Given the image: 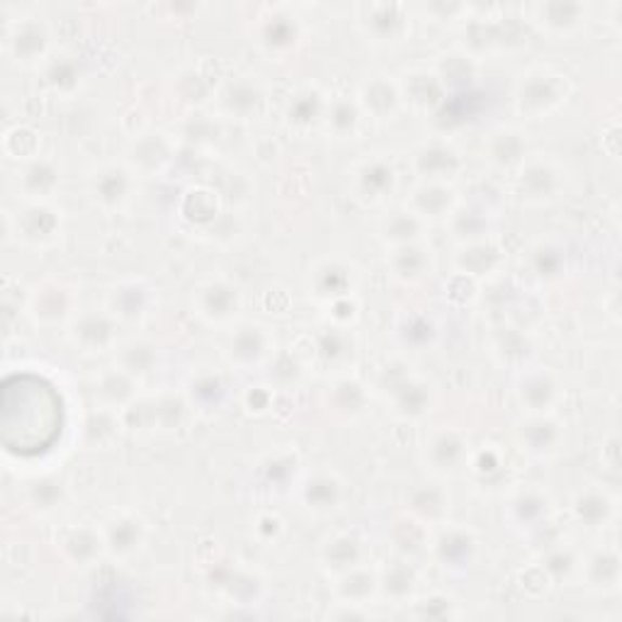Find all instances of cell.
<instances>
[{
  "label": "cell",
  "mask_w": 622,
  "mask_h": 622,
  "mask_svg": "<svg viewBox=\"0 0 622 622\" xmlns=\"http://www.w3.org/2000/svg\"><path fill=\"white\" fill-rule=\"evenodd\" d=\"M66 428L64 394L37 373H10L0 387V443L13 457L52 453Z\"/></svg>",
  "instance_id": "6da1fadb"
},
{
  "label": "cell",
  "mask_w": 622,
  "mask_h": 622,
  "mask_svg": "<svg viewBox=\"0 0 622 622\" xmlns=\"http://www.w3.org/2000/svg\"><path fill=\"white\" fill-rule=\"evenodd\" d=\"M377 389L385 394L389 409L404 420L424 418L433 404V389L426 379L411 373L406 363H389L379 370Z\"/></svg>",
  "instance_id": "7a4b0ae2"
},
{
  "label": "cell",
  "mask_w": 622,
  "mask_h": 622,
  "mask_svg": "<svg viewBox=\"0 0 622 622\" xmlns=\"http://www.w3.org/2000/svg\"><path fill=\"white\" fill-rule=\"evenodd\" d=\"M567 98V76L552 68H530L518 80L516 109L528 119H540L557 109Z\"/></svg>",
  "instance_id": "3957f363"
},
{
  "label": "cell",
  "mask_w": 622,
  "mask_h": 622,
  "mask_svg": "<svg viewBox=\"0 0 622 622\" xmlns=\"http://www.w3.org/2000/svg\"><path fill=\"white\" fill-rule=\"evenodd\" d=\"M275 355V338L265 326L260 324H241L236 331L229 336L226 344V358L229 363L250 370L268 365Z\"/></svg>",
  "instance_id": "277c9868"
},
{
  "label": "cell",
  "mask_w": 622,
  "mask_h": 622,
  "mask_svg": "<svg viewBox=\"0 0 622 622\" xmlns=\"http://www.w3.org/2000/svg\"><path fill=\"white\" fill-rule=\"evenodd\" d=\"M358 23L373 42L394 44L409 33V8L401 3H365L358 8Z\"/></svg>",
  "instance_id": "5b68a950"
},
{
  "label": "cell",
  "mask_w": 622,
  "mask_h": 622,
  "mask_svg": "<svg viewBox=\"0 0 622 622\" xmlns=\"http://www.w3.org/2000/svg\"><path fill=\"white\" fill-rule=\"evenodd\" d=\"M561 185H565V178H561V170L552 158L528 156L523 166L518 168V195L526 203H549L561 193Z\"/></svg>",
  "instance_id": "8992f818"
},
{
  "label": "cell",
  "mask_w": 622,
  "mask_h": 622,
  "mask_svg": "<svg viewBox=\"0 0 622 622\" xmlns=\"http://www.w3.org/2000/svg\"><path fill=\"white\" fill-rule=\"evenodd\" d=\"M469 445L457 428H438L426 443V465L438 477H453L467 467Z\"/></svg>",
  "instance_id": "52a82bcc"
},
{
  "label": "cell",
  "mask_w": 622,
  "mask_h": 622,
  "mask_svg": "<svg viewBox=\"0 0 622 622\" xmlns=\"http://www.w3.org/2000/svg\"><path fill=\"white\" fill-rule=\"evenodd\" d=\"M516 394L528 414H552L561 401V385L549 367H526Z\"/></svg>",
  "instance_id": "ba28073f"
},
{
  "label": "cell",
  "mask_w": 622,
  "mask_h": 622,
  "mask_svg": "<svg viewBox=\"0 0 622 622\" xmlns=\"http://www.w3.org/2000/svg\"><path fill=\"white\" fill-rule=\"evenodd\" d=\"M299 39H302V29H299L297 17L289 15L287 10H268V13L260 17L256 42L268 56H287L289 52H295Z\"/></svg>",
  "instance_id": "9c48e42d"
},
{
  "label": "cell",
  "mask_w": 622,
  "mask_h": 622,
  "mask_svg": "<svg viewBox=\"0 0 622 622\" xmlns=\"http://www.w3.org/2000/svg\"><path fill=\"white\" fill-rule=\"evenodd\" d=\"M528 15L543 33L555 37H571L586 25L591 8L584 3H565V0H552V3H535L528 8Z\"/></svg>",
  "instance_id": "30bf717a"
},
{
  "label": "cell",
  "mask_w": 622,
  "mask_h": 622,
  "mask_svg": "<svg viewBox=\"0 0 622 622\" xmlns=\"http://www.w3.org/2000/svg\"><path fill=\"white\" fill-rule=\"evenodd\" d=\"M76 297L74 289L62 280H44L42 285L35 287L29 295V311L39 321V324H64V321H74L76 311Z\"/></svg>",
  "instance_id": "8fae6325"
},
{
  "label": "cell",
  "mask_w": 622,
  "mask_h": 622,
  "mask_svg": "<svg viewBox=\"0 0 622 622\" xmlns=\"http://www.w3.org/2000/svg\"><path fill=\"white\" fill-rule=\"evenodd\" d=\"M72 340L83 353H105L117 344V319L113 311H83L72 321Z\"/></svg>",
  "instance_id": "7c38bea8"
},
{
  "label": "cell",
  "mask_w": 622,
  "mask_h": 622,
  "mask_svg": "<svg viewBox=\"0 0 622 622\" xmlns=\"http://www.w3.org/2000/svg\"><path fill=\"white\" fill-rule=\"evenodd\" d=\"M241 309V293L229 280H207L195 293V311L207 324H229Z\"/></svg>",
  "instance_id": "4fadbf2b"
},
{
  "label": "cell",
  "mask_w": 622,
  "mask_h": 622,
  "mask_svg": "<svg viewBox=\"0 0 622 622\" xmlns=\"http://www.w3.org/2000/svg\"><path fill=\"white\" fill-rule=\"evenodd\" d=\"M8 52L17 64H44L49 56V33L37 17H23L8 29Z\"/></svg>",
  "instance_id": "5bb4252c"
},
{
  "label": "cell",
  "mask_w": 622,
  "mask_h": 622,
  "mask_svg": "<svg viewBox=\"0 0 622 622\" xmlns=\"http://www.w3.org/2000/svg\"><path fill=\"white\" fill-rule=\"evenodd\" d=\"M397 187V170L383 156H373L360 160L353 170V190L355 197L363 199V203L377 205L387 199Z\"/></svg>",
  "instance_id": "9a60e30c"
},
{
  "label": "cell",
  "mask_w": 622,
  "mask_h": 622,
  "mask_svg": "<svg viewBox=\"0 0 622 622\" xmlns=\"http://www.w3.org/2000/svg\"><path fill=\"white\" fill-rule=\"evenodd\" d=\"M518 440L526 453L535 457H552L565 443V426L555 418V414H528L523 424L518 426Z\"/></svg>",
  "instance_id": "2e32d148"
},
{
  "label": "cell",
  "mask_w": 622,
  "mask_h": 622,
  "mask_svg": "<svg viewBox=\"0 0 622 622\" xmlns=\"http://www.w3.org/2000/svg\"><path fill=\"white\" fill-rule=\"evenodd\" d=\"M309 287L319 302H338V299H346L353 295L355 287V270L350 268L344 260L326 258L321 260L319 265H314L309 275Z\"/></svg>",
  "instance_id": "e0dca14e"
},
{
  "label": "cell",
  "mask_w": 622,
  "mask_h": 622,
  "mask_svg": "<svg viewBox=\"0 0 622 622\" xmlns=\"http://www.w3.org/2000/svg\"><path fill=\"white\" fill-rule=\"evenodd\" d=\"M154 287L146 280H122V283L113 287V293L107 297V311H113L117 321H142L148 316V311L154 307Z\"/></svg>",
  "instance_id": "ac0fdd59"
},
{
  "label": "cell",
  "mask_w": 622,
  "mask_h": 622,
  "mask_svg": "<svg viewBox=\"0 0 622 622\" xmlns=\"http://www.w3.org/2000/svg\"><path fill=\"white\" fill-rule=\"evenodd\" d=\"M477 549V535L467 528H445L433 543L438 565L448 571H467L475 565Z\"/></svg>",
  "instance_id": "d6986e66"
},
{
  "label": "cell",
  "mask_w": 622,
  "mask_h": 622,
  "mask_svg": "<svg viewBox=\"0 0 622 622\" xmlns=\"http://www.w3.org/2000/svg\"><path fill=\"white\" fill-rule=\"evenodd\" d=\"M463 156L457 154V148L445 142L424 144L414 154V170L420 180H433V183H448L463 170Z\"/></svg>",
  "instance_id": "ffe728a7"
},
{
  "label": "cell",
  "mask_w": 622,
  "mask_h": 622,
  "mask_svg": "<svg viewBox=\"0 0 622 622\" xmlns=\"http://www.w3.org/2000/svg\"><path fill=\"white\" fill-rule=\"evenodd\" d=\"M132 173L125 166L107 164L90 176V195L105 209H119L132 195Z\"/></svg>",
  "instance_id": "44dd1931"
},
{
  "label": "cell",
  "mask_w": 622,
  "mask_h": 622,
  "mask_svg": "<svg viewBox=\"0 0 622 622\" xmlns=\"http://www.w3.org/2000/svg\"><path fill=\"white\" fill-rule=\"evenodd\" d=\"M457 207V195L450 183H433V180H420L414 193L409 197V209L418 215L424 222L433 219H448Z\"/></svg>",
  "instance_id": "7402d4cb"
},
{
  "label": "cell",
  "mask_w": 622,
  "mask_h": 622,
  "mask_svg": "<svg viewBox=\"0 0 622 622\" xmlns=\"http://www.w3.org/2000/svg\"><path fill=\"white\" fill-rule=\"evenodd\" d=\"M185 397L190 409L212 416L226 406L229 385L219 373H212V370H199L197 375L190 377Z\"/></svg>",
  "instance_id": "603a6c76"
},
{
  "label": "cell",
  "mask_w": 622,
  "mask_h": 622,
  "mask_svg": "<svg viewBox=\"0 0 622 622\" xmlns=\"http://www.w3.org/2000/svg\"><path fill=\"white\" fill-rule=\"evenodd\" d=\"M62 232V217L47 203H29L17 217V236L29 246H47Z\"/></svg>",
  "instance_id": "cb8c5ba5"
},
{
  "label": "cell",
  "mask_w": 622,
  "mask_h": 622,
  "mask_svg": "<svg viewBox=\"0 0 622 622\" xmlns=\"http://www.w3.org/2000/svg\"><path fill=\"white\" fill-rule=\"evenodd\" d=\"M358 105L363 115H373L375 119L394 117L401 107V88L389 76H373L360 86Z\"/></svg>",
  "instance_id": "d4e9b609"
},
{
  "label": "cell",
  "mask_w": 622,
  "mask_h": 622,
  "mask_svg": "<svg viewBox=\"0 0 622 622\" xmlns=\"http://www.w3.org/2000/svg\"><path fill=\"white\" fill-rule=\"evenodd\" d=\"M394 336L401 348L411 350V353H426V350L438 344L440 328L438 321L428 314V311H406L404 316L397 321Z\"/></svg>",
  "instance_id": "484cf974"
},
{
  "label": "cell",
  "mask_w": 622,
  "mask_h": 622,
  "mask_svg": "<svg viewBox=\"0 0 622 622\" xmlns=\"http://www.w3.org/2000/svg\"><path fill=\"white\" fill-rule=\"evenodd\" d=\"M450 234L459 244H475V241L489 238L491 226H494V212H491L489 205H457L453 209V215L448 217Z\"/></svg>",
  "instance_id": "4316f807"
},
{
  "label": "cell",
  "mask_w": 622,
  "mask_h": 622,
  "mask_svg": "<svg viewBox=\"0 0 622 622\" xmlns=\"http://www.w3.org/2000/svg\"><path fill=\"white\" fill-rule=\"evenodd\" d=\"M552 516V501L535 487L520 489L518 494L508 501V520L518 530H537L543 528Z\"/></svg>",
  "instance_id": "83f0119b"
},
{
  "label": "cell",
  "mask_w": 622,
  "mask_h": 622,
  "mask_svg": "<svg viewBox=\"0 0 622 622\" xmlns=\"http://www.w3.org/2000/svg\"><path fill=\"white\" fill-rule=\"evenodd\" d=\"M103 540H105V549L109 552V555L127 559L142 549L144 540H146V526H144V520L137 516H129V514L117 516L103 528Z\"/></svg>",
  "instance_id": "f1b7e54d"
},
{
  "label": "cell",
  "mask_w": 622,
  "mask_h": 622,
  "mask_svg": "<svg viewBox=\"0 0 622 622\" xmlns=\"http://www.w3.org/2000/svg\"><path fill=\"white\" fill-rule=\"evenodd\" d=\"M484 154L489 164L498 170L520 168L528 158V139L520 129L514 127L496 129V132L487 139Z\"/></svg>",
  "instance_id": "f546056e"
},
{
  "label": "cell",
  "mask_w": 622,
  "mask_h": 622,
  "mask_svg": "<svg viewBox=\"0 0 622 622\" xmlns=\"http://www.w3.org/2000/svg\"><path fill=\"white\" fill-rule=\"evenodd\" d=\"M17 187L29 203H47L59 187V170L49 158H29L17 176Z\"/></svg>",
  "instance_id": "4dcf8cb0"
},
{
  "label": "cell",
  "mask_w": 622,
  "mask_h": 622,
  "mask_svg": "<svg viewBox=\"0 0 622 622\" xmlns=\"http://www.w3.org/2000/svg\"><path fill=\"white\" fill-rule=\"evenodd\" d=\"M399 88L401 98H406L418 109H436L445 100V86L436 74V68H414L401 80Z\"/></svg>",
  "instance_id": "1f68e13d"
},
{
  "label": "cell",
  "mask_w": 622,
  "mask_h": 622,
  "mask_svg": "<svg viewBox=\"0 0 622 622\" xmlns=\"http://www.w3.org/2000/svg\"><path fill=\"white\" fill-rule=\"evenodd\" d=\"M263 88L256 80L241 76L236 80H229L222 93H219V105H222L224 115L248 119L258 115V109L263 107Z\"/></svg>",
  "instance_id": "d6a6232c"
},
{
  "label": "cell",
  "mask_w": 622,
  "mask_h": 622,
  "mask_svg": "<svg viewBox=\"0 0 622 622\" xmlns=\"http://www.w3.org/2000/svg\"><path fill=\"white\" fill-rule=\"evenodd\" d=\"M387 265L391 275L401 280V283H418V280L426 277L430 268H433V256H430V248H426L418 241V244L389 248Z\"/></svg>",
  "instance_id": "836d02e7"
},
{
  "label": "cell",
  "mask_w": 622,
  "mask_h": 622,
  "mask_svg": "<svg viewBox=\"0 0 622 622\" xmlns=\"http://www.w3.org/2000/svg\"><path fill=\"white\" fill-rule=\"evenodd\" d=\"M574 516L591 530L606 528L615 518V498L598 487L581 489L574 498Z\"/></svg>",
  "instance_id": "e575fe53"
},
{
  "label": "cell",
  "mask_w": 622,
  "mask_h": 622,
  "mask_svg": "<svg viewBox=\"0 0 622 622\" xmlns=\"http://www.w3.org/2000/svg\"><path fill=\"white\" fill-rule=\"evenodd\" d=\"M344 481H340L334 471H316L302 487L304 506L314 510V514H331V510H336L340 501H344Z\"/></svg>",
  "instance_id": "d590c367"
},
{
  "label": "cell",
  "mask_w": 622,
  "mask_h": 622,
  "mask_svg": "<svg viewBox=\"0 0 622 622\" xmlns=\"http://www.w3.org/2000/svg\"><path fill=\"white\" fill-rule=\"evenodd\" d=\"M455 265L459 275L471 280L491 275L501 265V248L489 238L475 241V244H463L455 258Z\"/></svg>",
  "instance_id": "8d00e7d4"
},
{
  "label": "cell",
  "mask_w": 622,
  "mask_h": 622,
  "mask_svg": "<svg viewBox=\"0 0 622 622\" xmlns=\"http://www.w3.org/2000/svg\"><path fill=\"white\" fill-rule=\"evenodd\" d=\"M59 547H62L64 557L72 561V565L86 567L90 561H95L100 552L105 549V540L103 533L98 530L88 528V526H76L68 528L66 533L59 540Z\"/></svg>",
  "instance_id": "74e56055"
},
{
  "label": "cell",
  "mask_w": 622,
  "mask_h": 622,
  "mask_svg": "<svg viewBox=\"0 0 622 622\" xmlns=\"http://www.w3.org/2000/svg\"><path fill=\"white\" fill-rule=\"evenodd\" d=\"M95 394L100 399V404L105 409H127L137 399V377H132L122 367H113L107 373L100 375Z\"/></svg>",
  "instance_id": "f35d334b"
},
{
  "label": "cell",
  "mask_w": 622,
  "mask_h": 622,
  "mask_svg": "<svg viewBox=\"0 0 622 622\" xmlns=\"http://www.w3.org/2000/svg\"><path fill=\"white\" fill-rule=\"evenodd\" d=\"M173 156V144L166 134H144L139 142H134L132 152H129V160H132L134 170L139 173H158L170 164Z\"/></svg>",
  "instance_id": "ab89813d"
},
{
  "label": "cell",
  "mask_w": 622,
  "mask_h": 622,
  "mask_svg": "<svg viewBox=\"0 0 622 622\" xmlns=\"http://www.w3.org/2000/svg\"><path fill=\"white\" fill-rule=\"evenodd\" d=\"M411 516L424 523H440L450 510V496L440 484H418L409 491Z\"/></svg>",
  "instance_id": "60d3db41"
},
{
  "label": "cell",
  "mask_w": 622,
  "mask_h": 622,
  "mask_svg": "<svg viewBox=\"0 0 622 622\" xmlns=\"http://www.w3.org/2000/svg\"><path fill=\"white\" fill-rule=\"evenodd\" d=\"M494 350L491 353L496 355V360L501 365H508V367H520L526 370L530 358L535 353V346H533V338H530L526 331L520 328H501L498 334L494 336Z\"/></svg>",
  "instance_id": "b9f144b4"
},
{
  "label": "cell",
  "mask_w": 622,
  "mask_h": 622,
  "mask_svg": "<svg viewBox=\"0 0 622 622\" xmlns=\"http://www.w3.org/2000/svg\"><path fill=\"white\" fill-rule=\"evenodd\" d=\"M365 557V547L355 535L340 533L326 540L324 547H321V561L324 567L336 571V574H344V571L358 567Z\"/></svg>",
  "instance_id": "7bdbcfd3"
},
{
  "label": "cell",
  "mask_w": 622,
  "mask_h": 622,
  "mask_svg": "<svg viewBox=\"0 0 622 622\" xmlns=\"http://www.w3.org/2000/svg\"><path fill=\"white\" fill-rule=\"evenodd\" d=\"M581 574L586 576L591 588L598 591H615L620 584V557L615 547L596 549L584 565H581Z\"/></svg>",
  "instance_id": "ee69618b"
},
{
  "label": "cell",
  "mask_w": 622,
  "mask_h": 622,
  "mask_svg": "<svg viewBox=\"0 0 622 622\" xmlns=\"http://www.w3.org/2000/svg\"><path fill=\"white\" fill-rule=\"evenodd\" d=\"M528 254L530 273H533L540 283H555V280L565 275L567 254L555 241H537Z\"/></svg>",
  "instance_id": "f6af8a7d"
},
{
  "label": "cell",
  "mask_w": 622,
  "mask_h": 622,
  "mask_svg": "<svg viewBox=\"0 0 622 622\" xmlns=\"http://www.w3.org/2000/svg\"><path fill=\"white\" fill-rule=\"evenodd\" d=\"M426 224L424 219H420L418 215L411 212V209H399V212L394 215H389L383 226H379V236H383V241L387 246H406V244H418L420 238H424V232H426Z\"/></svg>",
  "instance_id": "bcb514c9"
},
{
  "label": "cell",
  "mask_w": 622,
  "mask_h": 622,
  "mask_svg": "<svg viewBox=\"0 0 622 622\" xmlns=\"http://www.w3.org/2000/svg\"><path fill=\"white\" fill-rule=\"evenodd\" d=\"M379 579V591L391 600H406L416 591V571L411 567L409 557H397L394 561H387Z\"/></svg>",
  "instance_id": "7dc6e473"
},
{
  "label": "cell",
  "mask_w": 622,
  "mask_h": 622,
  "mask_svg": "<svg viewBox=\"0 0 622 622\" xmlns=\"http://www.w3.org/2000/svg\"><path fill=\"white\" fill-rule=\"evenodd\" d=\"M326 107L328 103L324 100V93L316 86H304L289 98L287 119L295 127H309L326 115Z\"/></svg>",
  "instance_id": "c3c4849f"
},
{
  "label": "cell",
  "mask_w": 622,
  "mask_h": 622,
  "mask_svg": "<svg viewBox=\"0 0 622 622\" xmlns=\"http://www.w3.org/2000/svg\"><path fill=\"white\" fill-rule=\"evenodd\" d=\"M338 596L344 598V604L348 606H363L365 600L375 596V591H379V579L373 571L363 569V565H358L353 569L338 574Z\"/></svg>",
  "instance_id": "681fc988"
},
{
  "label": "cell",
  "mask_w": 622,
  "mask_h": 622,
  "mask_svg": "<svg viewBox=\"0 0 622 622\" xmlns=\"http://www.w3.org/2000/svg\"><path fill=\"white\" fill-rule=\"evenodd\" d=\"M158 360V348L146 338H132L127 344L119 346L117 353V365L127 370L132 377H144L154 370Z\"/></svg>",
  "instance_id": "f907efd6"
},
{
  "label": "cell",
  "mask_w": 622,
  "mask_h": 622,
  "mask_svg": "<svg viewBox=\"0 0 622 622\" xmlns=\"http://www.w3.org/2000/svg\"><path fill=\"white\" fill-rule=\"evenodd\" d=\"M42 68H44V83L52 88L54 93L68 95L74 93L80 83V66L76 62V56L72 54L47 56Z\"/></svg>",
  "instance_id": "816d5d0a"
},
{
  "label": "cell",
  "mask_w": 622,
  "mask_h": 622,
  "mask_svg": "<svg viewBox=\"0 0 622 622\" xmlns=\"http://www.w3.org/2000/svg\"><path fill=\"white\" fill-rule=\"evenodd\" d=\"M326 125L328 132L338 139H348L358 132L360 119H363V109H360L358 100L338 98L326 107Z\"/></svg>",
  "instance_id": "f5cc1de1"
},
{
  "label": "cell",
  "mask_w": 622,
  "mask_h": 622,
  "mask_svg": "<svg viewBox=\"0 0 622 622\" xmlns=\"http://www.w3.org/2000/svg\"><path fill=\"white\" fill-rule=\"evenodd\" d=\"M353 348H355L353 338H350L348 331L338 324L321 328L316 334L319 355L331 365H340V363H346V360H350V355H353Z\"/></svg>",
  "instance_id": "db71d44e"
},
{
  "label": "cell",
  "mask_w": 622,
  "mask_h": 622,
  "mask_svg": "<svg viewBox=\"0 0 622 622\" xmlns=\"http://www.w3.org/2000/svg\"><path fill=\"white\" fill-rule=\"evenodd\" d=\"M367 394L363 385L353 383V379H340L334 387H331L328 394V406L334 409V414H344V416H358L363 414Z\"/></svg>",
  "instance_id": "11a10c76"
},
{
  "label": "cell",
  "mask_w": 622,
  "mask_h": 622,
  "mask_svg": "<svg viewBox=\"0 0 622 622\" xmlns=\"http://www.w3.org/2000/svg\"><path fill=\"white\" fill-rule=\"evenodd\" d=\"M428 543L426 523L414 516L399 518L394 523V545L401 557H414L418 552H424Z\"/></svg>",
  "instance_id": "9f6ffc18"
},
{
  "label": "cell",
  "mask_w": 622,
  "mask_h": 622,
  "mask_svg": "<svg viewBox=\"0 0 622 622\" xmlns=\"http://www.w3.org/2000/svg\"><path fill=\"white\" fill-rule=\"evenodd\" d=\"M467 467L475 471V477L479 481H487V484H494V481L498 477H504V471H506L504 455L491 445H484V450H479V453H469Z\"/></svg>",
  "instance_id": "6f0895ef"
},
{
  "label": "cell",
  "mask_w": 622,
  "mask_h": 622,
  "mask_svg": "<svg viewBox=\"0 0 622 622\" xmlns=\"http://www.w3.org/2000/svg\"><path fill=\"white\" fill-rule=\"evenodd\" d=\"M64 494H66L64 484L54 477H42L27 484L29 504L39 510H54L64 501Z\"/></svg>",
  "instance_id": "680465c9"
},
{
  "label": "cell",
  "mask_w": 622,
  "mask_h": 622,
  "mask_svg": "<svg viewBox=\"0 0 622 622\" xmlns=\"http://www.w3.org/2000/svg\"><path fill=\"white\" fill-rule=\"evenodd\" d=\"M436 74L443 80L445 90L457 86H469L475 78V62L467 54H448L443 64L436 68Z\"/></svg>",
  "instance_id": "91938a15"
},
{
  "label": "cell",
  "mask_w": 622,
  "mask_h": 622,
  "mask_svg": "<svg viewBox=\"0 0 622 622\" xmlns=\"http://www.w3.org/2000/svg\"><path fill=\"white\" fill-rule=\"evenodd\" d=\"M543 567L549 576L567 579L579 569V557L571 547L555 545V547H549L547 555L543 557Z\"/></svg>",
  "instance_id": "94428289"
},
{
  "label": "cell",
  "mask_w": 622,
  "mask_h": 622,
  "mask_svg": "<svg viewBox=\"0 0 622 622\" xmlns=\"http://www.w3.org/2000/svg\"><path fill=\"white\" fill-rule=\"evenodd\" d=\"M270 367V379L277 387H289V385H295L299 375H302V367H299L297 360L293 355H285V353H280V355H273V360L268 363Z\"/></svg>",
  "instance_id": "6125c7cd"
}]
</instances>
